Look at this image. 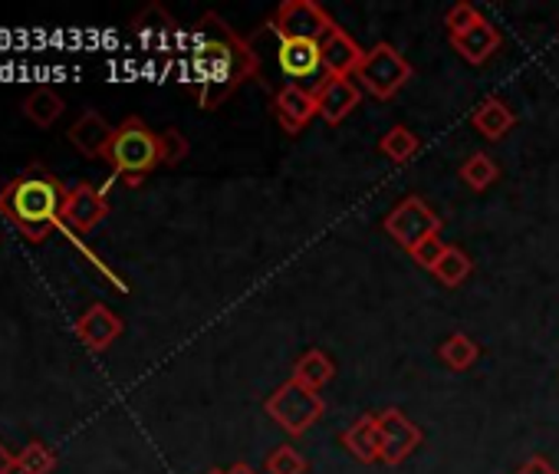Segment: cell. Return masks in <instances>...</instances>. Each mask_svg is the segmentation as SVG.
Here are the masks:
<instances>
[{"label":"cell","mask_w":559,"mask_h":474,"mask_svg":"<svg viewBox=\"0 0 559 474\" xmlns=\"http://www.w3.org/2000/svg\"><path fill=\"white\" fill-rule=\"evenodd\" d=\"M247 80L263 83L257 47L243 40L224 17L204 14L191 34V90L198 106L217 109Z\"/></svg>","instance_id":"obj_1"},{"label":"cell","mask_w":559,"mask_h":474,"mask_svg":"<svg viewBox=\"0 0 559 474\" xmlns=\"http://www.w3.org/2000/svg\"><path fill=\"white\" fill-rule=\"evenodd\" d=\"M70 188L40 162L27 165L0 188V214L11 221L31 245H40L63 224V204Z\"/></svg>","instance_id":"obj_2"},{"label":"cell","mask_w":559,"mask_h":474,"mask_svg":"<svg viewBox=\"0 0 559 474\" xmlns=\"http://www.w3.org/2000/svg\"><path fill=\"white\" fill-rule=\"evenodd\" d=\"M106 165L116 178H122L129 188H139L158 165H162V142L158 132L148 129L145 119L129 116L122 126H116V139L106 152Z\"/></svg>","instance_id":"obj_3"},{"label":"cell","mask_w":559,"mask_h":474,"mask_svg":"<svg viewBox=\"0 0 559 474\" xmlns=\"http://www.w3.org/2000/svg\"><path fill=\"white\" fill-rule=\"evenodd\" d=\"M263 412H266L280 428H284L287 435L300 438V435H307V431L326 415V402H323L320 392L307 389L304 382L287 379L284 386H276V389L266 395Z\"/></svg>","instance_id":"obj_4"},{"label":"cell","mask_w":559,"mask_h":474,"mask_svg":"<svg viewBox=\"0 0 559 474\" xmlns=\"http://www.w3.org/2000/svg\"><path fill=\"white\" fill-rule=\"evenodd\" d=\"M382 227H385V234L392 237V241H395L402 251L412 254L421 241H428V237L441 234V217H438V211H435L425 198L408 194V198H402V201L385 214Z\"/></svg>","instance_id":"obj_5"},{"label":"cell","mask_w":559,"mask_h":474,"mask_svg":"<svg viewBox=\"0 0 559 474\" xmlns=\"http://www.w3.org/2000/svg\"><path fill=\"white\" fill-rule=\"evenodd\" d=\"M359 83L366 93H372L376 99H392L399 96L408 80H412V63L392 47V44H376L372 50H366L362 67H359Z\"/></svg>","instance_id":"obj_6"},{"label":"cell","mask_w":559,"mask_h":474,"mask_svg":"<svg viewBox=\"0 0 559 474\" xmlns=\"http://www.w3.org/2000/svg\"><path fill=\"white\" fill-rule=\"evenodd\" d=\"M336 27L340 24L326 14V8L317 4V0H284L270 17V31H276L280 37L310 40V44H323Z\"/></svg>","instance_id":"obj_7"},{"label":"cell","mask_w":559,"mask_h":474,"mask_svg":"<svg viewBox=\"0 0 559 474\" xmlns=\"http://www.w3.org/2000/svg\"><path fill=\"white\" fill-rule=\"evenodd\" d=\"M263 34L276 44L273 50V60L290 80V86H304L307 80H317V86L326 80V70H323V54H320V44H310V40H290V37H280L276 31H270V24L263 27Z\"/></svg>","instance_id":"obj_8"},{"label":"cell","mask_w":559,"mask_h":474,"mask_svg":"<svg viewBox=\"0 0 559 474\" xmlns=\"http://www.w3.org/2000/svg\"><path fill=\"white\" fill-rule=\"evenodd\" d=\"M379 438H382V454H379V461H385V464L395 467V464L408 461V458L418 451V445H421V428H418L402 408L389 405V408L379 412Z\"/></svg>","instance_id":"obj_9"},{"label":"cell","mask_w":559,"mask_h":474,"mask_svg":"<svg viewBox=\"0 0 559 474\" xmlns=\"http://www.w3.org/2000/svg\"><path fill=\"white\" fill-rule=\"evenodd\" d=\"M270 106H273V116H276L280 129H284L287 135H300L320 116L317 93L310 86H290V83H284L280 90H273Z\"/></svg>","instance_id":"obj_10"},{"label":"cell","mask_w":559,"mask_h":474,"mask_svg":"<svg viewBox=\"0 0 559 474\" xmlns=\"http://www.w3.org/2000/svg\"><path fill=\"white\" fill-rule=\"evenodd\" d=\"M109 217V188H96L93 181H80L70 188L63 204V221L83 234H90L96 224Z\"/></svg>","instance_id":"obj_11"},{"label":"cell","mask_w":559,"mask_h":474,"mask_svg":"<svg viewBox=\"0 0 559 474\" xmlns=\"http://www.w3.org/2000/svg\"><path fill=\"white\" fill-rule=\"evenodd\" d=\"M313 93H317L320 119H326L330 126L346 122L359 109V103H362V90L349 76H326Z\"/></svg>","instance_id":"obj_12"},{"label":"cell","mask_w":559,"mask_h":474,"mask_svg":"<svg viewBox=\"0 0 559 474\" xmlns=\"http://www.w3.org/2000/svg\"><path fill=\"white\" fill-rule=\"evenodd\" d=\"M122 330H126L122 317H119L112 307H106V304H93V307L73 323V333H76L93 353H106V349L122 336Z\"/></svg>","instance_id":"obj_13"},{"label":"cell","mask_w":559,"mask_h":474,"mask_svg":"<svg viewBox=\"0 0 559 474\" xmlns=\"http://www.w3.org/2000/svg\"><path fill=\"white\" fill-rule=\"evenodd\" d=\"M67 139H70V145H73L76 152H83L86 158H106V152H109V145H112V139H116V126H112L103 112L86 109V112L70 126Z\"/></svg>","instance_id":"obj_14"},{"label":"cell","mask_w":559,"mask_h":474,"mask_svg":"<svg viewBox=\"0 0 559 474\" xmlns=\"http://www.w3.org/2000/svg\"><path fill=\"white\" fill-rule=\"evenodd\" d=\"M320 54H323V70H326V76H353V73H359L362 57H366V50H362L343 27H336V31L320 44Z\"/></svg>","instance_id":"obj_15"},{"label":"cell","mask_w":559,"mask_h":474,"mask_svg":"<svg viewBox=\"0 0 559 474\" xmlns=\"http://www.w3.org/2000/svg\"><path fill=\"white\" fill-rule=\"evenodd\" d=\"M451 47L461 54V60H464V63H471V67H484V63L500 50V31L484 17V21H480V24H474L467 34L451 37Z\"/></svg>","instance_id":"obj_16"},{"label":"cell","mask_w":559,"mask_h":474,"mask_svg":"<svg viewBox=\"0 0 559 474\" xmlns=\"http://www.w3.org/2000/svg\"><path fill=\"white\" fill-rule=\"evenodd\" d=\"M340 441L346 445V451L353 454V458H359L362 464H372V461H379V454H382V438H379V412L372 415H359L343 435H340Z\"/></svg>","instance_id":"obj_17"},{"label":"cell","mask_w":559,"mask_h":474,"mask_svg":"<svg viewBox=\"0 0 559 474\" xmlns=\"http://www.w3.org/2000/svg\"><path fill=\"white\" fill-rule=\"evenodd\" d=\"M471 122L487 142H500L516 126V112L500 96H484L477 103V109L471 112Z\"/></svg>","instance_id":"obj_18"},{"label":"cell","mask_w":559,"mask_h":474,"mask_svg":"<svg viewBox=\"0 0 559 474\" xmlns=\"http://www.w3.org/2000/svg\"><path fill=\"white\" fill-rule=\"evenodd\" d=\"M175 21L171 14L162 8V4H148L142 14L132 17V34L142 40V44H152V47H165L171 37H175Z\"/></svg>","instance_id":"obj_19"},{"label":"cell","mask_w":559,"mask_h":474,"mask_svg":"<svg viewBox=\"0 0 559 474\" xmlns=\"http://www.w3.org/2000/svg\"><path fill=\"white\" fill-rule=\"evenodd\" d=\"M297 382H304L313 392H323V386H330L336 379V363L323 353V349H307L297 363H294V376Z\"/></svg>","instance_id":"obj_20"},{"label":"cell","mask_w":559,"mask_h":474,"mask_svg":"<svg viewBox=\"0 0 559 474\" xmlns=\"http://www.w3.org/2000/svg\"><path fill=\"white\" fill-rule=\"evenodd\" d=\"M63 109H67L63 96L57 90H50V86H40V90L27 93V99H24V116L34 126H40V129L57 126V119L63 116Z\"/></svg>","instance_id":"obj_21"},{"label":"cell","mask_w":559,"mask_h":474,"mask_svg":"<svg viewBox=\"0 0 559 474\" xmlns=\"http://www.w3.org/2000/svg\"><path fill=\"white\" fill-rule=\"evenodd\" d=\"M438 359H441L451 372H467V369L480 359V346H477V340H471L467 333H451L448 340H441Z\"/></svg>","instance_id":"obj_22"},{"label":"cell","mask_w":559,"mask_h":474,"mask_svg":"<svg viewBox=\"0 0 559 474\" xmlns=\"http://www.w3.org/2000/svg\"><path fill=\"white\" fill-rule=\"evenodd\" d=\"M457 175H461V181L471 188V191H487L497 178H500V168H497V162L487 155V152H474V155H467L464 162H461V168H457Z\"/></svg>","instance_id":"obj_23"},{"label":"cell","mask_w":559,"mask_h":474,"mask_svg":"<svg viewBox=\"0 0 559 474\" xmlns=\"http://www.w3.org/2000/svg\"><path fill=\"white\" fill-rule=\"evenodd\" d=\"M418 149H421V142H418V135H415L408 126H392V129L379 139V152H382L389 162H395V165L412 162V158L418 155Z\"/></svg>","instance_id":"obj_24"},{"label":"cell","mask_w":559,"mask_h":474,"mask_svg":"<svg viewBox=\"0 0 559 474\" xmlns=\"http://www.w3.org/2000/svg\"><path fill=\"white\" fill-rule=\"evenodd\" d=\"M444 287H461L471 274H474V261L461 251V248H454V245H448L444 248V254H441V261L435 264V271H431Z\"/></svg>","instance_id":"obj_25"},{"label":"cell","mask_w":559,"mask_h":474,"mask_svg":"<svg viewBox=\"0 0 559 474\" xmlns=\"http://www.w3.org/2000/svg\"><path fill=\"white\" fill-rule=\"evenodd\" d=\"M53 467H57V454L44 441H27L24 451L17 454L21 474H53Z\"/></svg>","instance_id":"obj_26"},{"label":"cell","mask_w":559,"mask_h":474,"mask_svg":"<svg viewBox=\"0 0 559 474\" xmlns=\"http://www.w3.org/2000/svg\"><path fill=\"white\" fill-rule=\"evenodd\" d=\"M310 461L294 445H276L266 454V474H307Z\"/></svg>","instance_id":"obj_27"},{"label":"cell","mask_w":559,"mask_h":474,"mask_svg":"<svg viewBox=\"0 0 559 474\" xmlns=\"http://www.w3.org/2000/svg\"><path fill=\"white\" fill-rule=\"evenodd\" d=\"M484 21V14L474 8V4H467V0H461V4H454L448 14H444V27H448V37H461V34H467L474 24H480Z\"/></svg>","instance_id":"obj_28"},{"label":"cell","mask_w":559,"mask_h":474,"mask_svg":"<svg viewBox=\"0 0 559 474\" xmlns=\"http://www.w3.org/2000/svg\"><path fill=\"white\" fill-rule=\"evenodd\" d=\"M158 142H162V165H168V168L181 165V162L188 158V152H191V142H188L178 129L158 132Z\"/></svg>","instance_id":"obj_29"},{"label":"cell","mask_w":559,"mask_h":474,"mask_svg":"<svg viewBox=\"0 0 559 474\" xmlns=\"http://www.w3.org/2000/svg\"><path fill=\"white\" fill-rule=\"evenodd\" d=\"M444 241H441V234H435V237H428V241H421L415 251H412V261L418 264V268H425V271H435V264L441 261V254H444Z\"/></svg>","instance_id":"obj_30"},{"label":"cell","mask_w":559,"mask_h":474,"mask_svg":"<svg viewBox=\"0 0 559 474\" xmlns=\"http://www.w3.org/2000/svg\"><path fill=\"white\" fill-rule=\"evenodd\" d=\"M516 474H559V471H556V467H552V464H549L546 458H539V454H536V458L523 461Z\"/></svg>","instance_id":"obj_31"},{"label":"cell","mask_w":559,"mask_h":474,"mask_svg":"<svg viewBox=\"0 0 559 474\" xmlns=\"http://www.w3.org/2000/svg\"><path fill=\"white\" fill-rule=\"evenodd\" d=\"M17 471V454L0 441V474H14Z\"/></svg>","instance_id":"obj_32"},{"label":"cell","mask_w":559,"mask_h":474,"mask_svg":"<svg viewBox=\"0 0 559 474\" xmlns=\"http://www.w3.org/2000/svg\"><path fill=\"white\" fill-rule=\"evenodd\" d=\"M224 474H257V471H253L250 464H243V461H237V464H230V467H227Z\"/></svg>","instance_id":"obj_33"},{"label":"cell","mask_w":559,"mask_h":474,"mask_svg":"<svg viewBox=\"0 0 559 474\" xmlns=\"http://www.w3.org/2000/svg\"><path fill=\"white\" fill-rule=\"evenodd\" d=\"M207 474H224V471H221V467H214V471H207Z\"/></svg>","instance_id":"obj_34"}]
</instances>
